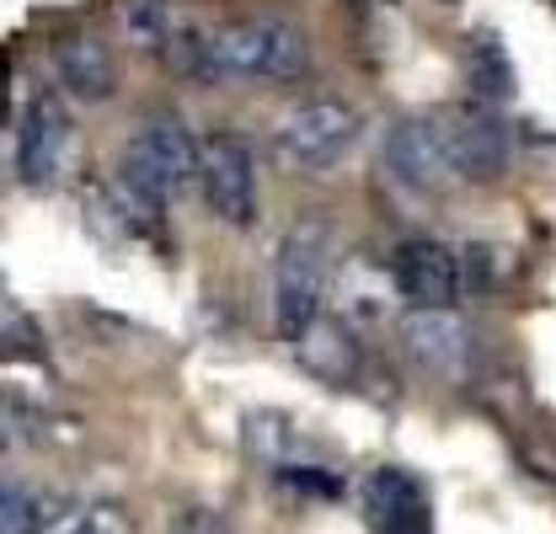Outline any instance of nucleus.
I'll return each instance as SVG.
<instances>
[{"label":"nucleus","instance_id":"obj_20","mask_svg":"<svg viewBox=\"0 0 556 534\" xmlns=\"http://www.w3.org/2000/svg\"><path fill=\"white\" fill-rule=\"evenodd\" d=\"M177 534H230V530L219 524V513H193V519H188Z\"/></svg>","mask_w":556,"mask_h":534},{"label":"nucleus","instance_id":"obj_4","mask_svg":"<svg viewBox=\"0 0 556 534\" xmlns=\"http://www.w3.org/2000/svg\"><path fill=\"white\" fill-rule=\"evenodd\" d=\"M214 38L230 80H300L311 69V43L289 16H236Z\"/></svg>","mask_w":556,"mask_h":534},{"label":"nucleus","instance_id":"obj_2","mask_svg":"<svg viewBox=\"0 0 556 534\" xmlns=\"http://www.w3.org/2000/svg\"><path fill=\"white\" fill-rule=\"evenodd\" d=\"M332 289V230L321 219H300L274 257V332L278 342H300L327 316Z\"/></svg>","mask_w":556,"mask_h":534},{"label":"nucleus","instance_id":"obj_8","mask_svg":"<svg viewBox=\"0 0 556 534\" xmlns=\"http://www.w3.org/2000/svg\"><path fill=\"white\" fill-rule=\"evenodd\" d=\"M444 139H450V161H455V182H497L514 161V129L503 124L497 107H455L444 118Z\"/></svg>","mask_w":556,"mask_h":534},{"label":"nucleus","instance_id":"obj_13","mask_svg":"<svg viewBox=\"0 0 556 534\" xmlns=\"http://www.w3.org/2000/svg\"><path fill=\"white\" fill-rule=\"evenodd\" d=\"M289 353L300 358L305 374H316L327 385H353L364 374V347H358V336H353V327L343 316H321Z\"/></svg>","mask_w":556,"mask_h":534},{"label":"nucleus","instance_id":"obj_15","mask_svg":"<svg viewBox=\"0 0 556 534\" xmlns=\"http://www.w3.org/2000/svg\"><path fill=\"white\" fill-rule=\"evenodd\" d=\"M118 27L135 49L166 54L193 27V16L182 11V0H118Z\"/></svg>","mask_w":556,"mask_h":534},{"label":"nucleus","instance_id":"obj_6","mask_svg":"<svg viewBox=\"0 0 556 534\" xmlns=\"http://www.w3.org/2000/svg\"><path fill=\"white\" fill-rule=\"evenodd\" d=\"M199 193L208 214L230 230L257 225V150L236 129H219L204 139V166H199Z\"/></svg>","mask_w":556,"mask_h":534},{"label":"nucleus","instance_id":"obj_9","mask_svg":"<svg viewBox=\"0 0 556 534\" xmlns=\"http://www.w3.org/2000/svg\"><path fill=\"white\" fill-rule=\"evenodd\" d=\"M386 171L407 193H444L455 182V161H450L444 124L439 118H396L386 129Z\"/></svg>","mask_w":556,"mask_h":534},{"label":"nucleus","instance_id":"obj_1","mask_svg":"<svg viewBox=\"0 0 556 534\" xmlns=\"http://www.w3.org/2000/svg\"><path fill=\"white\" fill-rule=\"evenodd\" d=\"M199 166H204V144L188 134V124L177 113L139 118V129L129 134V144L118 155V177H113L118 225L124 230H155L166 219L172 199L199 182Z\"/></svg>","mask_w":556,"mask_h":534},{"label":"nucleus","instance_id":"obj_18","mask_svg":"<svg viewBox=\"0 0 556 534\" xmlns=\"http://www.w3.org/2000/svg\"><path fill=\"white\" fill-rule=\"evenodd\" d=\"M278 481L289 486V492H300V497H343V475L327 466H316V460H283V466L274 470Z\"/></svg>","mask_w":556,"mask_h":534},{"label":"nucleus","instance_id":"obj_17","mask_svg":"<svg viewBox=\"0 0 556 534\" xmlns=\"http://www.w3.org/2000/svg\"><path fill=\"white\" fill-rule=\"evenodd\" d=\"M54 508V497L49 492H38V486H27V481H5V492H0V534H43L49 530V513Z\"/></svg>","mask_w":556,"mask_h":534},{"label":"nucleus","instance_id":"obj_10","mask_svg":"<svg viewBox=\"0 0 556 534\" xmlns=\"http://www.w3.org/2000/svg\"><path fill=\"white\" fill-rule=\"evenodd\" d=\"M402 347L417 369L450 374V380L471 374V364H477V336L455 310H407L402 316Z\"/></svg>","mask_w":556,"mask_h":534},{"label":"nucleus","instance_id":"obj_19","mask_svg":"<svg viewBox=\"0 0 556 534\" xmlns=\"http://www.w3.org/2000/svg\"><path fill=\"white\" fill-rule=\"evenodd\" d=\"M60 534H129V519L113 503H86V508L70 513Z\"/></svg>","mask_w":556,"mask_h":534},{"label":"nucleus","instance_id":"obj_5","mask_svg":"<svg viewBox=\"0 0 556 534\" xmlns=\"http://www.w3.org/2000/svg\"><path fill=\"white\" fill-rule=\"evenodd\" d=\"M358 139H364L358 107H348L338 97H321V102H300L294 113L278 118L274 150L289 171H332L338 161L353 155Z\"/></svg>","mask_w":556,"mask_h":534},{"label":"nucleus","instance_id":"obj_3","mask_svg":"<svg viewBox=\"0 0 556 534\" xmlns=\"http://www.w3.org/2000/svg\"><path fill=\"white\" fill-rule=\"evenodd\" d=\"M11 161L27 188H60L75 166V118L60 91H33L11 113Z\"/></svg>","mask_w":556,"mask_h":534},{"label":"nucleus","instance_id":"obj_14","mask_svg":"<svg viewBox=\"0 0 556 534\" xmlns=\"http://www.w3.org/2000/svg\"><path fill=\"white\" fill-rule=\"evenodd\" d=\"M466 86H471V97L482 102V107H503V102H514V91H519V75H514V60H508V43L497 38V33H471V43H466Z\"/></svg>","mask_w":556,"mask_h":534},{"label":"nucleus","instance_id":"obj_11","mask_svg":"<svg viewBox=\"0 0 556 534\" xmlns=\"http://www.w3.org/2000/svg\"><path fill=\"white\" fill-rule=\"evenodd\" d=\"M364 508L375 534H433V503L413 470L380 466L364 475Z\"/></svg>","mask_w":556,"mask_h":534},{"label":"nucleus","instance_id":"obj_12","mask_svg":"<svg viewBox=\"0 0 556 534\" xmlns=\"http://www.w3.org/2000/svg\"><path fill=\"white\" fill-rule=\"evenodd\" d=\"M54 80L75 102H108L118 91V60L97 33H70L54 43Z\"/></svg>","mask_w":556,"mask_h":534},{"label":"nucleus","instance_id":"obj_7","mask_svg":"<svg viewBox=\"0 0 556 534\" xmlns=\"http://www.w3.org/2000/svg\"><path fill=\"white\" fill-rule=\"evenodd\" d=\"M391 289L413 305V310H450L466 289V267L460 252L433 241V236H407L391 252Z\"/></svg>","mask_w":556,"mask_h":534},{"label":"nucleus","instance_id":"obj_16","mask_svg":"<svg viewBox=\"0 0 556 534\" xmlns=\"http://www.w3.org/2000/svg\"><path fill=\"white\" fill-rule=\"evenodd\" d=\"M161 60H166L172 75H182V80H193V86H225V80H230L225 65H219V38H214L208 27H199V22H193Z\"/></svg>","mask_w":556,"mask_h":534}]
</instances>
